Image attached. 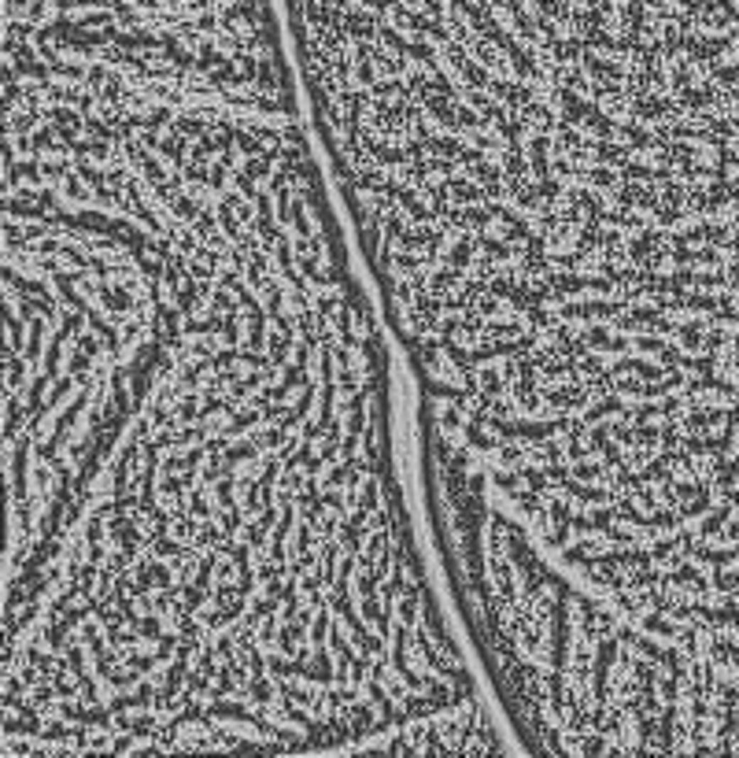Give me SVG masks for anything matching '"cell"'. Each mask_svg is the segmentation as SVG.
I'll list each match as a JSON object with an SVG mask.
<instances>
[]
</instances>
